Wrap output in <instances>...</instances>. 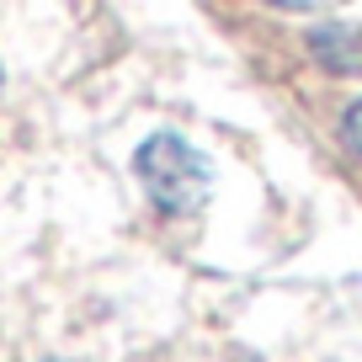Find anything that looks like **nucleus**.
Listing matches in <instances>:
<instances>
[{
    "label": "nucleus",
    "instance_id": "obj_3",
    "mask_svg": "<svg viewBox=\"0 0 362 362\" xmlns=\"http://www.w3.org/2000/svg\"><path fill=\"white\" fill-rule=\"evenodd\" d=\"M341 139H346V149L362 160V96L346 107V112H341Z\"/></svg>",
    "mask_w": 362,
    "mask_h": 362
},
{
    "label": "nucleus",
    "instance_id": "obj_2",
    "mask_svg": "<svg viewBox=\"0 0 362 362\" xmlns=\"http://www.w3.org/2000/svg\"><path fill=\"white\" fill-rule=\"evenodd\" d=\"M309 54L330 75H362V22L357 27H320L309 33Z\"/></svg>",
    "mask_w": 362,
    "mask_h": 362
},
{
    "label": "nucleus",
    "instance_id": "obj_1",
    "mask_svg": "<svg viewBox=\"0 0 362 362\" xmlns=\"http://www.w3.org/2000/svg\"><path fill=\"white\" fill-rule=\"evenodd\" d=\"M134 176L144 187V197L160 208L165 218H192L203 214V203L214 197V160L192 144V139L170 134H149L134 149Z\"/></svg>",
    "mask_w": 362,
    "mask_h": 362
},
{
    "label": "nucleus",
    "instance_id": "obj_4",
    "mask_svg": "<svg viewBox=\"0 0 362 362\" xmlns=\"http://www.w3.org/2000/svg\"><path fill=\"white\" fill-rule=\"evenodd\" d=\"M261 6H277V11L309 16V11H336V6H346V0H261Z\"/></svg>",
    "mask_w": 362,
    "mask_h": 362
}]
</instances>
